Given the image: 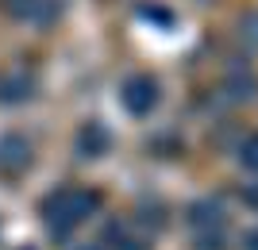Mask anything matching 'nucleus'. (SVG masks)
Here are the masks:
<instances>
[{
	"label": "nucleus",
	"instance_id": "1",
	"mask_svg": "<svg viewBox=\"0 0 258 250\" xmlns=\"http://www.w3.org/2000/svg\"><path fill=\"white\" fill-rule=\"evenodd\" d=\"M97 204H100L97 193H85V189H58L54 196H46L43 216H46V223H50L54 235H70Z\"/></svg>",
	"mask_w": 258,
	"mask_h": 250
},
{
	"label": "nucleus",
	"instance_id": "2",
	"mask_svg": "<svg viewBox=\"0 0 258 250\" xmlns=\"http://www.w3.org/2000/svg\"><path fill=\"white\" fill-rule=\"evenodd\" d=\"M119 100H123V108H127V112L147 116V112L154 108V100H158V85H154L147 73H135V77H127V85H123Z\"/></svg>",
	"mask_w": 258,
	"mask_h": 250
},
{
	"label": "nucleus",
	"instance_id": "3",
	"mask_svg": "<svg viewBox=\"0 0 258 250\" xmlns=\"http://www.w3.org/2000/svg\"><path fill=\"white\" fill-rule=\"evenodd\" d=\"M4 12L23 23H46L58 12V0H4Z\"/></svg>",
	"mask_w": 258,
	"mask_h": 250
},
{
	"label": "nucleus",
	"instance_id": "4",
	"mask_svg": "<svg viewBox=\"0 0 258 250\" xmlns=\"http://www.w3.org/2000/svg\"><path fill=\"white\" fill-rule=\"evenodd\" d=\"M27 162H31V150H27L23 139H16V135L0 139V170H4V174H16V170H23Z\"/></svg>",
	"mask_w": 258,
	"mask_h": 250
},
{
	"label": "nucleus",
	"instance_id": "5",
	"mask_svg": "<svg viewBox=\"0 0 258 250\" xmlns=\"http://www.w3.org/2000/svg\"><path fill=\"white\" fill-rule=\"evenodd\" d=\"M243 165L258 170V135H250V139L243 142Z\"/></svg>",
	"mask_w": 258,
	"mask_h": 250
}]
</instances>
